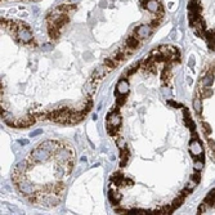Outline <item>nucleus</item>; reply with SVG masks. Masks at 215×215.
Masks as SVG:
<instances>
[{
	"label": "nucleus",
	"mask_w": 215,
	"mask_h": 215,
	"mask_svg": "<svg viewBox=\"0 0 215 215\" xmlns=\"http://www.w3.org/2000/svg\"><path fill=\"white\" fill-rule=\"evenodd\" d=\"M14 35H16L17 40H18L19 43H23V44H30V43L32 41V39H34L31 31L28 30L27 27H25V26L19 27Z\"/></svg>",
	"instance_id": "obj_1"
},
{
	"label": "nucleus",
	"mask_w": 215,
	"mask_h": 215,
	"mask_svg": "<svg viewBox=\"0 0 215 215\" xmlns=\"http://www.w3.org/2000/svg\"><path fill=\"white\" fill-rule=\"evenodd\" d=\"M51 151L49 149H47V148H44V147H39L36 151H34L32 153H31V159L35 161V162H41V161H44V160H47L49 156H51Z\"/></svg>",
	"instance_id": "obj_2"
},
{
	"label": "nucleus",
	"mask_w": 215,
	"mask_h": 215,
	"mask_svg": "<svg viewBox=\"0 0 215 215\" xmlns=\"http://www.w3.org/2000/svg\"><path fill=\"white\" fill-rule=\"evenodd\" d=\"M152 28L153 27L149 25H142L138 28H135V34H137V36L139 39H146L152 34Z\"/></svg>",
	"instance_id": "obj_3"
},
{
	"label": "nucleus",
	"mask_w": 215,
	"mask_h": 215,
	"mask_svg": "<svg viewBox=\"0 0 215 215\" xmlns=\"http://www.w3.org/2000/svg\"><path fill=\"white\" fill-rule=\"evenodd\" d=\"M107 124H111L115 128H119L121 125V116H120L119 111L115 110L107 116Z\"/></svg>",
	"instance_id": "obj_4"
},
{
	"label": "nucleus",
	"mask_w": 215,
	"mask_h": 215,
	"mask_svg": "<svg viewBox=\"0 0 215 215\" xmlns=\"http://www.w3.org/2000/svg\"><path fill=\"white\" fill-rule=\"evenodd\" d=\"M110 72V70L107 68L106 66L104 67H99L97 68L94 72H93V76L90 77V80L89 81H99V80H102V79Z\"/></svg>",
	"instance_id": "obj_5"
},
{
	"label": "nucleus",
	"mask_w": 215,
	"mask_h": 215,
	"mask_svg": "<svg viewBox=\"0 0 215 215\" xmlns=\"http://www.w3.org/2000/svg\"><path fill=\"white\" fill-rule=\"evenodd\" d=\"M144 8H147V10H149L151 13H159L161 10V4L159 0H147Z\"/></svg>",
	"instance_id": "obj_6"
},
{
	"label": "nucleus",
	"mask_w": 215,
	"mask_h": 215,
	"mask_svg": "<svg viewBox=\"0 0 215 215\" xmlns=\"http://www.w3.org/2000/svg\"><path fill=\"white\" fill-rule=\"evenodd\" d=\"M17 187L21 192L25 193V195H32L34 193V185L28 182H19L17 184Z\"/></svg>",
	"instance_id": "obj_7"
},
{
	"label": "nucleus",
	"mask_w": 215,
	"mask_h": 215,
	"mask_svg": "<svg viewBox=\"0 0 215 215\" xmlns=\"http://www.w3.org/2000/svg\"><path fill=\"white\" fill-rule=\"evenodd\" d=\"M120 166L121 168H124V166H126L128 165V162H129V159H130V151L125 147V148H123V149H120Z\"/></svg>",
	"instance_id": "obj_8"
},
{
	"label": "nucleus",
	"mask_w": 215,
	"mask_h": 215,
	"mask_svg": "<svg viewBox=\"0 0 215 215\" xmlns=\"http://www.w3.org/2000/svg\"><path fill=\"white\" fill-rule=\"evenodd\" d=\"M116 89H117L119 94L125 95L126 93L129 91V83H128V80H125V79H121V80L117 83V85H116Z\"/></svg>",
	"instance_id": "obj_9"
},
{
	"label": "nucleus",
	"mask_w": 215,
	"mask_h": 215,
	"mask_svg": "<svg viewBox=\"0 0 215 215\" xmlns=\"http://www.w3.org/2000/svg\"><path fill=\"white\" fill-rule=\"evenodd\" d=\"M121 197H123V196H121V193L120 192H117V191H113L112 188L108 191V198H110V201H111V204H119L120 202V200H121Z\"/></svg>",
	"instance_id": "obj_10"
},
{
	"label": "nucleus",
	"mask_w": 215,
	"mask_h": 215,
	"mask_svg": "<svg viewBox=\"0 0 215 215\" xmlns=\"http://www.w3.org/2000/svg\"><path fill=\"white\" fill-rule=\"evenodd\" d=\"M125 45L126 48L129 49H132V51H134V49H137L139 47V40L137 38H134V36H130V38H128L126 41H125Z\"/></svg>",
	"instance_id": "obj_11"
},
{
	"label": "nucleus",
	"mask_w": 215,
	"mask_h": 215,
	"mask_svg": "<svg viewBox=\"0 0 215 215\" xmlns=\"http://www.w3.org/2000/svg\"><path fill=\"white\" fill-rule=\"evenodd\" d=\"M119 64H120V62H119L117 59H115L113 57H111V58H106V59H104V66H106L107 68H108L110 71H112L113 68H116V67L119 66Z\"/></svg>",
	"instance_id": "obj_12"
},
{
	"label": "nucleus",
	"mask_w": 215,
	"mask_h": 215,
	"mask_svg": "<svg viewBox=\"0 0 215 215\" xmlns=\"http://www.w3.org/2000/svg\"><path fill=\"white\" fill-rule=\"evenodd\" d=\"M139 66H140V63H134L133 66H130L126 70V76H132L133 74H135L139 70Z\"/></svg>",
	"instance_id": "obj_13"
},
{
	"label": "nucleus",
	"mask_w": 215,
	"mask_h": 215,
	"mask_svg": "<svg viewBox=\"0 0 215 215\" xmlns=\"http://www.w3.org/2000/svg\"><path fill=\"white\" fill-rule=\"evenodd\" d=\"M107 133H108L111 137H116V134H117V128L112 126L111 124H107Z\"/></svg>",
	"instance_id": "obj_14"
},
{
	"label": "nucleus",
	"mask_w": 215,
	"mask_h": 215,
	"mask_svg": "<svg viewBox=\"0 0 215 215\" xmlns=\"http://www.w3.org/2000/svg\"><path fill=\"white\" fill-rule=\"evenodd\" d=\"M116 144H117V147H119L120 149H123V148L126 147V142H125L123 138H117V139H116Z\"/></svg>",
	"instance_id": "obj_15"
},
{
	"label": "nucleus",
	"mask_w": 215,
	"mask_h": 215,
	"mask_svg": "<svg viewBox=\"0 0 215 215\" xmlns=\"http://www.w3.org/2000/svg\"><path fill=\"white\" fill-rule=\"evenodd\" d=\"M125 102H126V99H125V97H119V98H117V101H116L117 106H123V104H124Z\"/></svg>",
	"instance_id": "obj_16"
},
{
	"label": "nucleus",
	"mask_w": 215,
	"mask_h": 215,
	"mask_svg": "<svg viewBox=\"0 0 215 215\" xmlns=\"http://www.w3.org/2000/svg\"><path fill=\"white\" fill-rule=\"evenodd\" d=\"M43 49H45V51H51V49H52V45H51V44H45L44 47H43Z\"/></svg>",
	"instance_id": "obj_17"
},
{
	"label": "nucleus",
	"mask_w": 215,
	"mask_h": 215,
	"mask_svg": "<svg viewBox=\"0 0 215 215\" xmlns=\"http://www.w3.org/2000/svg\"><path fill=\"white\" fill-rule=\"evenodd\" d=\"M70 2H71V3H77L79 0H70Z\"/></svg>",
	"instance_id": "obj_18"
}]
</instances>
